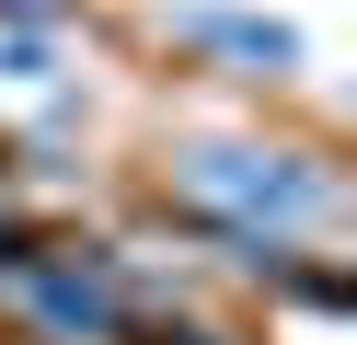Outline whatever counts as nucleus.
Wrapping results in <instances>:
<instances>
[{
	"label": "nucleus",
	"instance_id": "2",
	"mask_svg": "<svg viewBox=\"0 0 357 345\" xmlns=\"http://www.w3.org/2000/svg\"><path fill=\"white\" fill-rule=\"evenodd\" d=\"M0 288L24 299L58 345H116L127 311H139V299H127V265H116V253H93V242H35Z\"/></svg>",
	"mask_w": 357,
	"mask_h": 345
},
{
	"label": "nucleus",
	"instance_id": "1",
	"mask_svg": "<svg viewBox=\"0 0 357 345\" xmlns=\"http://www.w3.org/2000/svg\"><path fill=\"white\" fill-rule=\"evenodd\" d=\"M162 184L185 196V230H208L242 276H277L346 219V173L323 150H265V138H185Z\"/></svg>",
	"mask_w": 357,
	"mask_h": 345
},
{
	"label": "nucleus",
	"instance_id": "3",
	"mask_svg": "<svg viewBox=\"0 0 357 345\" xmlns=\"http://www.w3.org/2000/svg\"><path fill=\"white\" fill-rule=\"evenodd\" d=\"M173 35H185V46H219V58L265 69V81L300 69V35H288V23H254V12H173Z\"/></svg>",
	"mask_w": 357,
	"mask_h": 345
}]
</instances>
